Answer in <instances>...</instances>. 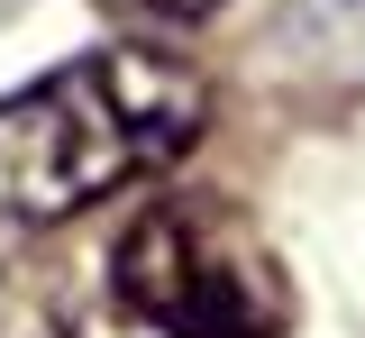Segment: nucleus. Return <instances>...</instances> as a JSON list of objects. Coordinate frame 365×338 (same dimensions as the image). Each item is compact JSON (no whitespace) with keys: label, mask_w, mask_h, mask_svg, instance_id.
I'll return each mask as SVG.
<instances>
[{"label":"nucleus","mask_w":365,"mask_h":338,"mask_svg":"<svg viewBox=\"0 0 365 338\" xmlns=\"http://www.w3.org/2000/svg\"><path fill=\"white\" fill-rule=\"evenodd\" d=\"M210 128V83L165 46H91L0 101V210L9 220H73L182 165Z\"/></svg>","instance_id":"f257e3e1"},{"label":"nucleus","mask_w":365,"mask_h":338,"mask_svg":"<svg viewBox=\"0 0 365 338\" xmlns=\"http://www.w3.org/2000/svg\"><path fill=\"white\" fill-rule=\"evenodd\" d=\"M110 292L155 338H283L292 329V284L274 265L265 229L210 193L137 210L119 256H110Z\"/></svg>","instance_id":"f03ea898"},{"label":"nucleus","mask_w":365,"mask_h":338,"mask_svg":"<svg viewBox=\"0 0 365 338\" xmlns=\"http://www.w3.org/2000/svg\"><path fill=\"white\" fill-rule=\"evenodd\" d=\"M119 28H201L220 0H101Z\"/></svg>","instance_id":"7ed1b4c3"}]
</instances>
